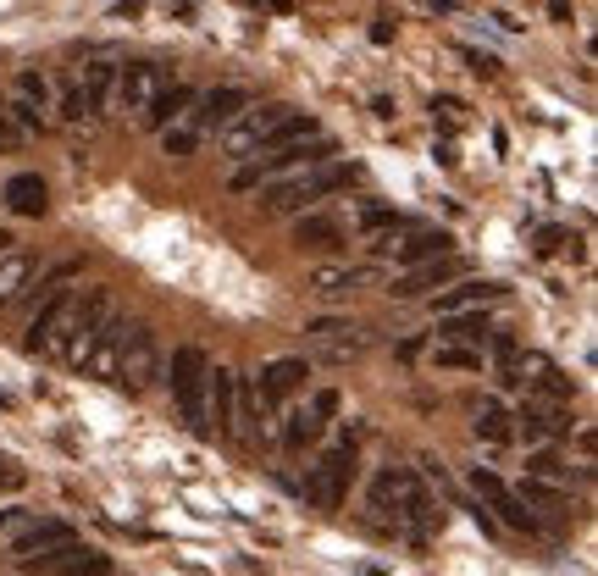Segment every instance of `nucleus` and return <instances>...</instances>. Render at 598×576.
<instances>
[{"label":"nucleus","mask_w":598,"mask_h":576,"mask_svg":"<svg viewBox=\"0 0 598 576\" xmlns=\"http://www.w3.org/2000/svg\"><path fill=\"white\" fill-rule=\"evenodd\" d=\"M349 183V167H299L294 178H283V183H272V189L261 194V211L266 216H299L311 200H322V194H333V189H344Z\"/></svg>","instance_id":"obj_1"},{"label":"nucleus","mask_w":598,"mask_h":576,"mask_svg":"<svg viewBox=\"0 0 598 576\" xmlns=\"http://www.w3.org/2000/svg\"><path fill=\"white\" fill-rule=\"evenodd\" d=\"M205 372H211V360H205V349H194V344H178L172 360L161 366V377L172 383V399H178V416L189 421L194 432H211L205 427Z\"/></svg>","instance_id":"obj_2"},{"label":"nucleus","mask_w":598,"mask_h":576,"mask_svg":"<svg viewBox=\"0 0 598 576\" xmlns=\"http://www.w3.org/2000/svg\"><path fill=\"white\" fill-rule=\"evenodd\" d=\"M327 150H333V139H327L322 128H316V133H299V139H288V144H272V150H255L261 161H250V167L233 172V189H255V183L277 178V172H288V167H316Z\"/></svg>","instance_id":"obj_3"},{"label":"nucleus","mask_w":598,"mask_h":576,"mask_svg":"<svg viewBox=\"0 0 598 576\" xmlns=\"http://www.w3.org/2000/svg\"><path fill=\"white\" fill-rule=\"evenodd\" d=\"M117 316V300H111L106 288H89L84 300H72L67 305V338H61V366H84V355H89V344L100 338V327Z\"/></svg>","instance_id":"obj_4"},{"label":"nucleus","mask_w":598,"mask_h":576,"mask_svg":"<svg viewBox=\"0 0 598 576\" xmlns=\"http://www.w3.org/2000/svg\"><path fill=\"white\" fill-rule=\"evenodd\" d=\"M111 383H122L128 394H144V388L161 383V344L156 333L144 322H128L122 327V349H117V377Z\"/></svg>","instance_id":"obj_5"},{"label":"nucleus","mask_w":598,"mask_h":576,"mask_svg":"<svg viewBox=\"0 0 598 576\" xmlns=\"http://www.w3.org/2000/svg\"><path fill=\"white\" fill-rule=\"evenodd\" d=\"M288 122V106H244L239 117L222 128V156L233 161H250L255 150H266V144L277 139V128Z\"/></svg>","instance_id":"obj_6"},{"label":"nucleus","mask_w":598,"mask_h":576,"mask_svg":"<svg viewBox=\"0 0 598 576\" xmlns=\"http://www.w3.org/2000/svg\"><path fill=\"white\" fill-rule=\"evenodd\" d=\"M349 482H355V449L338 444V449H327V455L311 466V477H305V499L322 504V510H338L344 493H349Z\"/></svg>","instance_id":"obj_7"},{"label":"nucleus","mask_w":598,"mask_h":576,"mask_svg":"<svg viewBox=\"0 0 598 576\" xmlns=\"http://www.w3.org/2000/svg\"><path fill=\"white\" fill-rule=\"evenodd\" d=\"M377 255H394V266H416V261H432V255H449L455 250V233H443V228H416L410 239H377L371 244Z\"/></svg>","instance_id":"obj_8"},{"label":"nucleus","mask_w":598,"mask_h":576,"mask_svg":"<svg viewBox=\"0 0 598 576\" xmlns=\"http://www.w3.org/2000/svg\"><path fill=\"white\" fill-rule=\"evenodd\" d=\"M305 333H311V344L322 349V355L333 360V366H344V360H355L360 349H366V338H360V327H349L344 316H322V322H311V327H305Z\"/></svg>","instance_id":"obj_9"},{"label":"nucleus","mask_w":598,"mask_h":576,"mask_svg":"<svg viewBox=\"0 0 598 576\" xmlns=\"http://www.w3.org/2000/svg\"><path fill=\"white\" fill-rule=\"evenodd\" d=\"M250 106V95L244 89H211V95H194V111H189V128L194 133H205V128H228L239 111Z\"/></svg>","instance_id":"obj_10"},{"label":"nucleus","mask_w":598,"mask_h":576,"mask_svg":"<svg viewBox=\"0 0 598 576\" xmlns=\"http://www.w3.org/2000/svg\"><path fill=\"white\" fill-rule=\"evenodd\" d=\"M471 488H477V499L488 504V510H499V521L504 527H515V532H527L532 527V516L521 510V499H515L510 488H504V477H493V471H471Z\"/></svg>","instance_id":"obj_11"},{"label":"nucleus","mask_w":598,"mask_h":576,"mask_svg":"<svg viewBox=\"0 0 598 576\" xmlns=\"http://www.w3.org/2000/svg\"><path fill=\"white\" fill-rule=\"evenodd\" d=\"M449 277H460V261H455V255L416 261V266H405V277L394 283V300H416V294H427V288H443Z\"/></svg>","instance_id":"obj_12"},{"label":"nucleus","mask_w":598,"mask_h":576,"mask_svg":"<svg viewBox=\"0 0 598 576\" xmlns=\"http://www.w3.org/2000/svg\"><path fill=\"white\" fill-rule=\"evenodd\" d=\"M305 360L299 355H277L266 360V372H261V405H283V399H294L299 388H305Z\"/></svg>","instance_id":"obj_13"},{"label":"nucleus","mask_w":598,"mask_h":576,"mask_svg":"<svg viewBox=\"0 0 598 576\" xmlns=\"http://www.w3.org/2000/svg\"><path fill=\"white\" fill-rule=\"evenodd\" d=\"M161 84H167V78H161L156 61H133V67L122 72V78H117L111 89H117V106H122V111H144L150 100H156V89H161Z\"/></svg>","instance_id":"obj_14"},{"label":"nucleus","mask_w":598,"mask_h":576,"mask_svg":"<svg viewBox=\"0 0 598 576\" xmlns=\"http://www.w3.org/2000/svg\"><path fill=\"white\" fill-rule=\"evenodd\" d=\"M34 277H39L34 255H23L17 244H12V250H0V311H12L28 288H34Z\"/></svg>","instance_id":"obj_15"},{"label":"nucleus","mask_w":598,"mask_h":576,"mask_svg":"<svg viewBox=\"0 0 598 576\" xmlns=\"http://www.w3.org/2000/svg\"><path fill=\"white\" fill-rule=\"evenodd\" d=\"M499 300H504V283H482V277H471V283L438 288V316H449V311H482V305H499Z\"/></svg>","instance_id":"obj_16"},{"label":"nucleus","mask_w":598,"mask_h":576,"mask_svg":"<svg viewBox=\"0 0 598 576\" xmlns=\"http://www.w3.org/2000/svg\"><path fill=\"white\" fill-rule=\"evenodd\" d=\"M189 106H194V89H189V84H172V89L161 84V89H156V100H150V106L139 111V122L161 133V128H172V122H178Z\"/></svg>","instance_id":"obj_17"},{"label":"nucleus","mask_w":598,"mask_h":576,"mask_svg":"<svg viewBox=\"0 0 598 576\" xmlns=\"http://www.w3.org/2000/svg\"><path fill=\"white\" fill-rule=\"evenodd\" d=\"M366 283H371V266H316L311 272V288L327 294V300H344V294H355Z\"/></svg>","instance_id":"obj_18"},{"label":"nucleus","mask_w":598,"mask_h":576,"mask_svg":"<svg viewBox=\"0 0 598 576\" xmlns=\"http://www.w3.org/2000/svg\"><path fill=\"white\" fill-rule=\"evenodd\" d=\"M6 205H12L17 216H45V205H50L45 178H39V172H17V178L6 183Z\"/></svg>","instance_id":"obj_19"},{"label":"nucleus","mask_w":598,"mask_h":576,"mask_svg":"<svg viewBox=\"0 0 598 576\" xmlns=\"http://www.w3.org/2000/svg\"><path fill=\"white\" fill-rule=\"evenodd\" d=\"M443 338L449 344H471V349H482L493 338V322L482 311H449L443 316Z\"/></svg>","instance_id":"obj_20"},{"label":"nucleus","mask_w":598,"mask_h":576,"mask_svg":"<svg viewBox=\"0 0 598 576\" xmlns=\"http://www.w3.org/2000/svg\"><path fill=\"white\" fill-rule=\"evenodd\" d=\"M338 239H344V228H338L333 216H305V211H299L294 244H305V250H333Z\"/></svg>","instance_id":"obj_21"},{"label":"nucleus","mask_w":598,"mask_h":576,"mask_svg":"<svg viewBox=\"0 0 598 576\" xmlns=\"http://www.w3.org/2000/svg\"><path fill=\"white\" fill-rule=\"evenodd\" d=\"M571 421H565V410H554V405H527L521 410V438L527 444H543V438H554V432H565Z\"/></svg>","instance_id":"obj_22"},{"label":"nucleus","mask_w":598,"mask_h":576,"mask_svg":"<svg viewBox=\"0 0 598 576\" xmlns=\"http://www.w3.org/2000/svg\"><path fill=\"white\" fill-rule=\"evenodd\" d=\"M61 543H72V527H67V521H39V527H28V532H23V538H17V543H12V549H17V554H23V560H28V554H45V549H61Z\"/></svg>","instance_id":"obj_23"},{"label":"nucleus","mask_w":598,"mask_h":576,"mask_svg":"<svg viewBox=\"0 0 598 576\" xmlns=\"http://www.w3.org/2000/svg\"><path fill=\"white\" fill-rule=\"evenodd\" d=\"M510 410H504L499 405V399H482V405H477V438H488V444H510Z\"/></svg>","instance_id":"obj_24"},{"label":"nucleus","mask_w":598,"mask_h":576,"mask_svg":"<svg viewBox=\"0 0 598 576\" xmlns=\"http://www.w3.org/2000/svg\"><path fill=\"white\" fill-rule=\"evenodd\" d=\"M432 366H438V372H477L482 349H471V344H438V349H432Z\"/></svg>","instance_id":"obj_25"},{"label":"nucleus","mask_w":598,"mask_h":576,"mask_svg":"<svg viewBox=\"0 0 598 576\" xmlns=\"http://www.w3.org/2000/svg\"><path fill=\"white\" fill-rule=\"evenodd\" d=\"M316 438H322V421H316L311 410H288L283 444H288V449H305V444H316Z\"/></svg>","instance_id":"obj_26"},{"label":"nucleus","mask_w":598,"mask_h":576,"mask_svg":"<svg viewBox=\"0 0 598 576\" xmlns=\"http://www.w3.org/2000/svg\"><path fill=\"white\" fill-rule=\"evenodd\" d=\"M532 366H538V377H532V383H538L543 399H554V405H560V399H576V383L565 372H554V366H543V360H532Z\"/></svg>","instance_id":"obj_27"},{"label":"nucleus","mask_w":598,"mask_h":576,"mask_svg":"<svg viewBox=\"0 0 598 576\" xmlns=\"http://www.w3.org/2000/svg\"><path fill=\"white\" fill-rule=\"evenodd\" d=\"M111 84H117V72H111L106 61H95V67L84 72V84H78V89H84V100L100 111V106H106V95H111Z\"/></svg>","instance_id":"obj_28"},{"label":"nucleus","mask_w":598,"mask_h":576,"mask_svg":"<svg viewBox=\"0 0 598 576\" xmlns=\"http://www.w3.org/2000/svg\"><path fill=\"white\" fill-rule=\"evenodd\" d=\"M410 222L399 211H383V205H377V211H360V233H371V239H377V233H405Z\"/></svg>","instance_id":"obj_29"},{"label":"nucleus","mask_w":598,"mask_h":576,"mask_svg":"<svg viewBox=\"0 0 598 576\" xmlns=\"http://www.w3.org/2000/svg\"><path fill=\"white\" fill-rule=\"evenodd\" d=\"M527 477H543V482H560V477H571V466H565L554 449H538V455L527 460Z\"/></svg>","instance_id":"obj_30"},{"label":"nucleus","mask_w":598,"mask_h":576,"mask_svg":"<svg viewBox=\"0 0 598 576\" xmlns=\"http://www.w3.org/2000/svg\"><path fill=\"white\" fill-rule=\"evenodd\" d=\"M515 499H532V504H543V510H560V493L549 488V482L543 477H527L521 482V493H515Z\"/></svg>","instance_id":"obj_31"},{"label":"nucleus","mask_w":598,"mask_h":576,"mask_svg":"<svg viewBox=\"0 0 598 576\" xmlns=\"http://www.w3.org/2000/svg\"><path fill=\"white\" fill-rule=\"evenodd\" d=\"M194 139H200V133H194L189 122H183V128H161V144H167V156H189Z\"/></svg>","instance_id":"obj_32"},{"label":"nucleus","mask_w":598,"mask_h":576,"mask_svg":"<svg viewBox=\"0 0 598 576\" xmlns=\"http://www.w3.org/2000/svg\"><path fill=\"white\" fill-rule=\"evenodd\" d=\"M95 117V106L84 100V89H67V100H61V122H89Z\"/></svg>","instance_id":"obj_33"},{"label":"nucleus","mask_w":598,"mask_h":576,"mask_svg":"<svg viewBox=\"0 0 598 576\" xmlns=\"http://www.w3.org/2000/svg\"><path fill=\"white\" fill-rule=\"evenodd\" d=\"M17 95L34 100V106H45V100H50V84L39 78V72H23V78H17Z\"/></svg>","instance_id":"obj_34"},{"label":"nucleus","mask_w":598,"mask_h":576,"mask_svg":"<svg viewBox=\"0 0 598 576\" xmlns=\"http://www.w3.org/2000/svg\"><path fill=\"white\" fill-rule=\"evenodd\" d=\"M460 56H466V61H471V72H482V78H493V72H499V61H493L488 50H471V45H466Z\"/></svg>","instance_id":"obj_35"},{"label":"nucleus","mask_w":598,"mask_h":576,"mask_svg":"<svg viewBox=\"0 0 598 576\" xmlns=\"http://www.w3.org/2000/svg\"><path fill=\"white\" fill-rule=\"evenodd\" d=\"M311 416H316V421L338 416V394H333V388H322V394H316V399H311Z\"/></svg>","instance_id":"obj_36"},{"label":"nucleus","mask_w":598,"mask_h":576,"mask_svg":"<svg viewBox=\"0 0 598 576\" xmlns=\"http://www.w3.org/2000/svg\"><path fill=\"white\" fill-rule=\"evenodd\" d=\"M17 122H23V128H45V106H34V100H17Z\"/></svg>","instance_id":"obj_37"},{"label":"nucleus","mask_w":598,"mask_h":576,"mask_svg":"<svg viewBox=\"0 0 598 576\" xmlns=\"http://www.w3.org/2000/svg\"><path fill=\"white\" fill-rule=\"evenodd\" d=\"M17 488H23V466L0 460V493H17Z\"/></svg>","instance_id":"obj_38"},{"label":"nucleus","mask_w":598,"mask_h":576,"mask_svg":"<svg viewBox=\"0 0 598 576\" xmlns=\"http://www.w3.org/2000/svg\"><path fill=\"white\" fill-rule=\"evenodd\" d=\"M560 244H565V228H543L538 233V255H554Z\"/></svg>","instance_id":"obj_39"},{"label":"nucleus","mask_w":598,"mask_h":576,"mask_svg":"<svg viewBox=\"0 0 598 576\" xmlns=\"http://www.w3.org/2000/svg\"><path fill=\"white\" fill-rule=\"evenodd\" d=\"M549 12H554V23H571V0H549Z\"/></svg>","instance_id":"obj_40"},{"label":"nucleus","mask_w":598,"mask_h":576,"mask_svg":"<svg viewBox=\"0 0 598 576\" xmlns=\"http://www.w3.org/2000/svg\"><path fill=\"white\" fill-rule=\"evenodd\" d=\"M12 139H17V133H12V128H0V150H6V144H12Z\"/></svg>","instance_id":"obj_41"},{"label":"nucleus","mask_w":598,"mask_h":576,"mask_svg":"<svg viewBox=\"0 0 598 576\" xmlns=\"http://www.w3.org/2000/svg\"><path fill=\"white\" fill-rule=\"evenodd\" d=\"M6 521H12V510H0V527H6Z\"/></svg>","instance_id":"obj_42"}]
</instances>
